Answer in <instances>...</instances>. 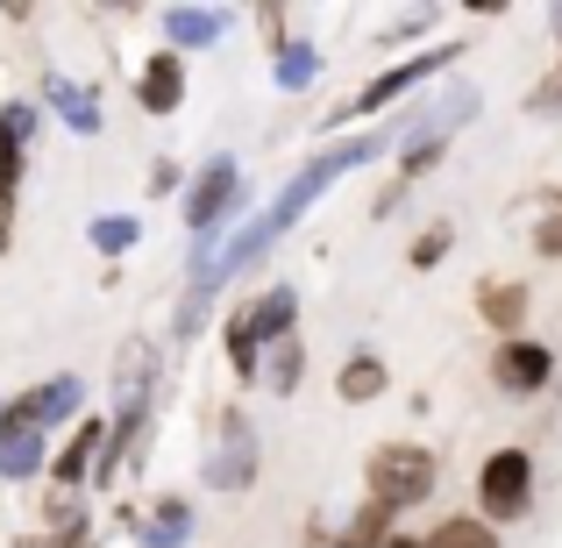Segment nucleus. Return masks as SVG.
Here are the masks:
<instances>
[{"instance_id": "f257e3e1", "label": "nucleus", "mask_w": 562, "mask_h": 548, "mask_svg": "<svg viewBox=\"0 0 562 548\" xmlns=\"http://www.w3.org/2000/svg\"><path fill=\"white\" fill-rule=\"evenodd\" d=\"M435 492V456L413 449V441H384L371 456V499L378 506H420V499Z\"/></svg>"}, {"instance_id": "f03ea898", "label": "nucleus", "mask_w": 562, "mask_h": 548, "mask_svg": "<svg viewBox=\"0 0 562 548\" xmlns=\"http://www.w3.org/2000/svg\"><path fill=\"white\" fill-rule=\"evenodd\" d=\"M363 157H378V143H349V150H321L314 165H306L300 179H292V186H285V192L271 200V214H263V221H271V235H278V228H292V221H300L306 206L321 200V192H328L335 179H342L349 165H363Z\"/></svg>"}, {"instance_id": "7ed1b4c3", "label": "nucleus", "mask_w": 562, "mask_h": 548, "mask_svg": "<svg viewBox=\"0 0 562 548\" xmlns=\"http://www.w3.org/2000/svg\"><path fill=\"white\" fill-rule=\"evenodd\" d=\"M527 499H535V463H527V449H498L477 478V506L492 513V521H520Z\"/></svg>"}, {"instance_id": "20e7f679", "label": "nucleus", "mask_w": 562, "mask_h": 548, "mask_svg": "<svg viewBox=\"0 0 562 548\" xmlns=\"http://www.w3.org/2000/svg\"><path fill=\"white\" fill-rule=\"evenodd\" d=\"M449 57H456V51H420V57H406V65L378 71V79H371V86H363V93H357V108H349V114H378V108H392L398 93H413V86H420V79H435V71L449 65Z\"/></svg>"}, {"instance_id": "39448f33", "label": "nucleus", "mask_w": 562, "mask_h": 548, "mask_svg": "<svg viewBox=\"0 0 562 548\" xmlns=\"http://www.w3.org/2000/svg\"><path fill=\"white\" fill-rule=\"evenodd\" d=\"M206 478H214L221 492H228V484H249V478H257V435H249L243 413H228V421H221V456L206 463Z\"/></svg>"}, {"instance_id": "423d86ee", "label": "nucleus", "mask_w": 562, "mask_h": 548, "mask_svg": "<svg viewBox=\"0 0 562 548\" xmlns=\"http://www.w3.org/2000/svg\"><path fill=\"white\" fill-rule=\"evenodd\" d=\"M549 370H555V357H549V349H535V343H520V335L498 343V357H492V378L506 384V392H541Z\"/></svg>"}, {"instance_id": "0eeeda50", "label": "nucleus", "mask_w": 562, "mask_h": 548, "mask_svg": "<svg viewBox=\"0 0 562 548\" xmlns=\"http://www.w3.org/2000/svg\"><path fill=\"white\" fill-rule=\"evenodd\" d=\"M235 200H243V179H235V165H214L200 186H192V200H186V221H192L200 235H214V228H221V214H228Z\"/></svg>"}, {"instance_id": "6e6552de", "label": "nucleus", "mask_w": 562, "mask_h": 548, "mask_svg": "<svg viewBox=\"0 0 562 548\" xmlns=\"http://www.w3.org/2000/svg\"><path fill=\"white\" fill-rule=\"evenodd\" d=\"M179 100H186V65H179V51H157L150 65H143V108L171 114Z\"/></svg>"}, {"instance_id": "1a4fd4ad", "label": "nucleus", "mask_w": 562, "mask_h": 548, "mask_svg": "<svg viewBox=\"0 0 562 548\" xmlns=\"http://www.w3.org/2000/svg\"><path fill=\"white\" fill-rule=\"evenodd\" d=\"M292 314H300V300H292V286H271V292H263L257 306H249V335H257V343H285Z\"/></svg>"}, {"instance_id": "9d476101", "label": "nucleus", "mask_w": 562, "mask_h": 548, "mask_svg": "<svg viewBox=\"0 0 562 548\" xmlns=\"http://www.w3.org/2000/svg\"><path fill=\"white\" fill-rule=\"evenodd\" d=\"M477 306H484V321H492V328H506V343L520 335V314H527V292L520 286H484Z\"/></svg>"}, {"instance_id": "9b49d317", "label": "nucleus", "mask_w": 562, "mask_h": 548, "mask_svg": "<svg viewBox=\"0 0 562 548\" xmlns=\"http://www.w3.org/2000/svg\"><path fill=\"white\" fill-rule=\"evenodd\" d=\"M186 535H192V513L179 506V499H157L150 527H143V548H171V541H186Z\"/></svg>"}, {"instance_id": "f8f14e48", "label": "nucleus", "mask_w": 562, "mask_h": 548, "mask_svg": "<svg viewBox=\"0 0 562 548\" xmlns=\"http://www.w3.org/2000/svg\"><path fill=\"white\" fill-rule=\"evenodd\" d=\"M100 441H108V427H100V421H86L79 435H71V449L57 456V484H79L86 470H93V449H100Z\"/></svg>"}, {"instance_id": "ddd939ff", "label": "nucleus", "mask_w": 562, "mask_h": 548, "mask_svg": "<svg viewBox=\"0 0 562 548\" xmlns=\"http://www.w3.org/2000/svg\"><path fill=\"white\" fill-rule=\"evenodd\" d=\"M36 470H43L36 427H29V435H0V478H36Z\"/></svg>"}, {"instance_id": "4468645a", "label": "nucleus", "mask_w": 562, "mask_h": 548, "mask_svg": "<svg viewBox=\"0 0 562 548\" xmlns=\"http://www.w3.org/2000/svg\"><path fill=\"white\" fill-rule=\"evenodd\" d=\"M50 100L65 108V122L79 128V136H93V128H100V114H93V93H86V86H65V79H50Z\"/></svg>"}, {"instance_id": "2eb2a0df", "label": "nucleus", "mask_w": 562, "mask_h": 548, "mask_svg": "<svg viewBox=\"0 0 562 548\" xmlns=\"http://www.w3.org/2000/svg\"><path fill=\"white\" fill-rule=\"evenodd\" d=\"M300 370H306V349L292 343H271V370H263V378H271V392H292V384H300Z\"/></svg>"}, {"instance_id": "dca6fc26", "label": "nucleus", "mask_w": 562, "mask_h": 548, "mask_svg": "<svg viewBox=\"0 0 562 548\" xmlns=\"http://www.w3.org/2000/svg\"><path fill=\"white\" fill-rule=\"evenodd\" d=\"M378 392H384V364L378 357L342 364V399H378Z\"/></svg>"}, {"instance_id": "f3484780", "label": "nucleus", "mask_w": 562, "mask_h": 548, "mask_svg": "<svg viewBox=\"0 0 562 548\" xmlns=\"http://www.w3.org/2000/svg\"><path fill=\"white\" fill-rule=\"evenodd\" d=\"M384 527H392V506H378V499H371V506L357 513V527L342 535V548H384Z\"/></svg>"}, {"instance_id": "a211bd4d", "label": "nucleus", "mask_w": 562, "mask_h": 548, "mask_svg": "<svg viewBox=\"0 0 562 548\" xmlns=\"http://www.w3.org/2000/svg\"><path fill=\"white\" fill-rule=\"evenodd\" d=\"M257 335H249V314L243 321H228V364H235V378H257Z\"/></svg>"}, {"instance_id": "6ab92c4d", "label": "nucleus", "mask_w": 562, "mask_h": 548, "mask_svg": "<svg viewBox=\"0 0 562 548\" xmlns=\"http://www.w3.org/2000/svg\"><path fill=\"white\" fill-rule=\"evenodd\" d=\"M214 29H221L214 8H179V14H171V43H206Z\"/></svg>"}, {"instance_id": "aec40b11", "label": "nucleus", "mask_w": 562, "mask_h": 548, "mask_svg": "<svg viewBox=\"0 0 562 548\" xmlns=\"http://www.w3.org/2000/svg\"><path fill=\"white\" fill-rule=\"evenodd\" d=\"M427 548H498V541H492V527H484V521H449Z\"/></svg>"}, {"instance_id": "412c9836", "label": "nucleus", "mask_w": 562, "mask_h": 548, "mask_svg": "<svg viewBox=\"0 0 562 548\" xmlns=\"http://www.w3.org/2000/svg\"><path fill=\"white\" fill-rule=\"evenodd\" d=\"M541 214H549V221L535 228V249H541V257H562V192L541 200Z\"/></svg>"}, {"instance_id": "4be33fe9", "label": "nucleus", "mask_w": 562, "mask_h": 548, "mask_svg": "<svg viewBox=\"0 0 562 548\" xmlns=\"http://www.w3.org/2000/svg\"><path fill=\"white\" fill-rule=\"evenodd\" d=\"M314 79V51H306V43H292L285 57H278V86H306Z\"/></svg>"}, {"instance_id": "5701e85b", "label": "nucleus", "mask_w": 562, "mask_h": 548, "mask_svg": "<svg viewBox=\"0 0 562 548\" xmlns=\"http://www.w3.org/2000/svg\"><path fill=\"white\" fill-rule=\"evenodd\" d=\"M14 179H22V136H14V128L0 122V186L14 192Z\"/></svg>"}, {"instance_id": "b1692460", "label": "nucleus", "mask_w": 562, "mask_h": 548, "mask_svg": "<svg viewBox=\"0 0 562 548\" xmlns=\"http://www.w3.org/2000/svg\"><path fill=\"white\" fill-rule=\"evenodd\" d=\"M93 243H100V249H128V243H136V221H122V214L93 221Z\"/></svg>"}, {"instance_id": "393cba45", "label": "nucleus", "mask_w": 562, "mask_h": 548, "mask_svg": "<svg viewBox=\"0 0 562 548\" xmlns=\"http://www.w3.org/2000/svg\"><path fill=\"white\" fill-rule=\"evenodd\" d=\"M441 249H449V228H427L420 249H413V264H441Z\"/></svg>"}, {"instance_id": "a878e982", "label": "nucleus", "mask_w": 562, "mask_h": 548, "mask_svg": "<svg viewBox=\"0 0 562 548\" xmlns=\"http://www.w3.org/2000/svg\"><path fill=\"white\" fill-rule=\"evenodd\" d=\"M441 165V143H420V150L406 157V179H420V171H435Z\"/></svg>"}, {"instance_id": "bb28decb", "label": "nucleus", "mask_w": 562, "mask_h": 548, "mask_svg": "<svg viewBox=\"0 0 562 548\" xmlns=\"http://www.w3.org/2000/svg\"><path fill=\"white\" fill-rule=\"evenodd\" d=\"M8 221H14V192L0 186V249H8Z\"/></svg>"}, {"instance_id": "cd10ccee", "label": "nucleus", "mask_w": 562, "mask_h": 548, "mask_svg": "<svg viewBox=\"0 0 562 548\" xmlns=\"http://www.w3.org/2000/svg\"><path fill=\"white\" fill-rule=\"evenodd\" d=\"M384 548H427V541H406V535H392V541H384Z\"/></svg>"}]
</instances>
